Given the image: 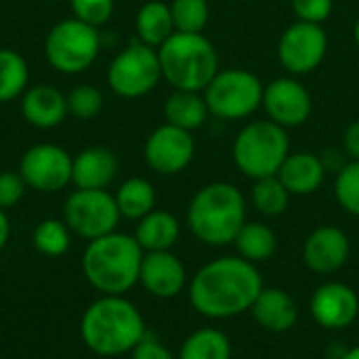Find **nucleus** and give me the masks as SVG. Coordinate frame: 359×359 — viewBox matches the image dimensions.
I'll return each mask as SVG.
<instances>
[{
    "mask_svg": "<svg viewBox=\"0 0 359 359\" xmlns=\"http://www.w3.org/2000/svg\"><path fill=\"white\" fill-rule=\"evenodd\" d=\"M120 219L116 198L107 189H76L63 204L65 225L88 242L116 231Z\"/></svg>",
    "mask_w": 359,
    "mask_h": 359,
    "instance_id": "9d476101",
    "label": "nucleus"
},
{
    "mask_svg": "<svg viewBox=\"0 0 359 359\" xmlns=\"http://www.w3.org/2000/svg\"><path fill=\"white\" fill-rule=\"evenodd\" d=\"M231 341L223 330L198 328L181 343L177 359H231Z\"/></svg>",
    "mask_w": 359,
    "mask_h": 359,
    "instance_id": "bb28decb",
    "label": "nucleus"
},
{
    "mask_svg": "<svg viewBox=\"0 0 359 359\" xmlns=\"http://www.w3.org/2000/svg\"><path fill=\"white\" fill-rule=\"evenodd\" d=\"M32 244L44 257H61L69 250L72 231L61 219H44L34 227Z\"/></svg>",
    "mask_w": 359,
    "mask_h": 359,
    "instance_id": "c756f323",
    "label": "nucleus"
},
{
    "mask_svg": "<svg viewBox=\"0 0 359 359\" xmlns=\"http://www.w3.org/2000/svg\"><path fill=\"white\" fill-rule=\"evenodd\" d=\"M29 86V65L13 48H0V103L21 99Z\"/></svg>",
    "mask_w": 359,
    "mask_h": 359,
    "instance_id": "cd10ccee",
    "label": "nucleus"
},
{
    "mask_svg": "<svg viewBox=\"0 0 359 359\" xmlns=\"http://www.w3.org/2000/svg\"><path fill=\"white\" fill-rule=\"evenodd\" d=\"M194 156H196L194 135L166 122L149 133L143 147L145 164L154 172L164 177L183 172L191 164Z\"/></svg>",
    "mask_w": 359,
    "mask_h": 359,
    "instance_id": "ddd939ff",
    "label": "nucleus"
},
{
    "mask_svg": "<svg viewBox=\"0 0 359 359\" xmlns=\"http://www.w3.org/2000/svg\"><path fill=\"white\" fill-rule=\"evenodd\" d=\"M147 334L137 305L120 294H103L93 301L80 320L82 343L101 358L130 353Z\"/></svg>",
    "mask_w": 359,
    "mask_h": 359,
    "instance_id": "f03ea898",
    "label": "nucleus"
},
{
    "mask_svg": "<svg viewBox=\"0 0 359 359\" xmlns=\"http://www.w3.org/2000/svg\"><path fill=\"white\" fill-rule=\"evenodd\" d=\"M189 231L208 246L233 244L246 223V198L233 185L215 181L200 187L187 206Z\"/></svg>",
    "mask_w": 359,
    "mask_h": 359,
    "instance_id": "20e7f679",
    "label": "nucleus"
},
{
    "mask_svg": "<svg viewBox=\"0 0 359 359\" xmlns=\"http://www.w3.org/2000/svg\"><path fill=\"white\" fill-rule=\"evenodd\" d=\"M19 109L23 120L40 130H50L63 124L67 114V97L50 84H32L21 95Z\"/></svg>",
    "mask_w": 359,
    "mask_h": 359,
    "instance_id": "a211bd4d",
    "label": "nucleus"
},
{
    "mask_svg": "<svg viewBox=\"0 0 359 359\" xmlns=\"http://www.w3.org/2000/svg\"><path fill=\"white\" fill-rule=\"evenodd\" d=\"M74 158L57 143H36L19 160V175L25 185L40 194H57L72 183Z\"/></svg>",
    "mask_w": 359,
    "mask_h": 359,
    "instance_id": "9b49d317",
    "label": "nucleus"
},
{
    "mask_svg": "<svg viewBox=\"0 0 359 359\" xmlns=\"http://www.w3.org/2000/svg\"><path fill=\"white\" fill-rule=\"evenodd\" d=\"M210 111L202 93L194 90H172L164 101V118L166 124L194 133L202 128L208 120Z\"/></svg>",
    "mask_w": 359,
    "mask_h": 359,
    "instance_id": "5701e85b",
    "label": "nucleus"
},
{
    "mask_svg": "<svg viewBox=\"0 0 359 359\" xmlns=\"http://www.w3.org/2000/svg\"><path fill=\"white\" fill-rule=\"evenodd\" d=\"M179 236H181V223L168 210L154 208L149 215L139 219L135 227V240L139 242L143 252L172 250V246L179 242Z\"/></svg>",
    "mask_w": 359,
    "mask_h": 359,
    "instance_id": "4be33fe9",
    "label": "nucleus"
},
{
    "mask_svg": "<svg viewBox=\"0 0 359 359\" xmlns=\"http://www.w3.org/2000/svg\"><path fill=\"white\" fill-rule=\"evenodd\" d=\"M25 181L23 177L19 175V170H2L0 172V208L6 210V208H13L17 206L23 196H25Z\"/></svg>",
    "mask_w": 359,
    "mask_h": 359,
    "instance_id": "c9c22d12",
    "label": "nucleus"
},
{
    "mask_svg": "<svg viewBox=\"0 0 359 359\" xmlns=\"http://www.w3.org/2000/svg\"><path fill=\"white\" fill-rule=\"evenodd\" d=\"M233 246L238 250V257L261 265L269 261L278 250V236L267 223L259 221H246L240 233L233 240Z\"/></svg>",
    "mask_w": 359,
    "mask_h": 359,
    "instance_id": "393cba45",
    "label": "nucleus"
},
{
    "mask_svg": "<svg viewBox=\"0 0 359 359\" xmlns=\"http://www.w3.org/2000/svg\"><path fill=\"white\" fill-rule=\"evenodd\" d=\"M353 40H355V44H358L359 48V17L355 19V23H353Z\"/></svg>",
    "mask_w": 359,
    "mask_h": 359,
    "instance_id": "a19ab883",
    "label": "nucleus"
},
{
    "mask_svg": "<svg viewBox=\"0 0 359 359\" xmlns=\"http://www.w3.org/2000/svg\"><path fill=\"white\" fill-rule=\"evenodd\" d=\"M8 238H11V221L6 217V210L0 208V252L8 244Z\"/></svg>",
    "mask_w": 359,
    "mask_h": 359,
    "instance_id": "58836bf2",
    "label": "nucleus"
},
{
    "mask_svg": "<svg viewBox=\"0 0 359 359\" xmlns=\"http://www.w3.org/2000/svg\"><path fill=\"white\" fill-rule=\"evenodd\" d=\"M130 359H177L172 355V351L160 343L154 334H145L143 341L130 351Z\"/></svg>",
    "mask_w": 359,
    "mask_h": 359,
    "instance_id": "e433bc0d",
    "label": "nucleus"
},
{
    "mask_svg": "<svg viewBox=\"0 0 359 359\" xmlns=\"http://www.w3.org/2000/svg\"><path fill=\"white\" fill-rule=\"evenodd\" d=\"M101 53V34L97 27L67 17L55 23L44 38V57L48 65L63 76L86 72Z\"/></svg>",
    "mask_w": 359,
    "mask_h": 359,
    "instance_id": "0eeeda50",
    "label": "nucleus"
},
{
    "mask_svg": "<svg viewBox=\"0 0 359 359\" xmlns=\"http://www.w3.org/2000/svg\"><path fill=\"white\" fill-rule=\"evenodd\" d=\"M135 32L139 42L160 48L175 34L170 6L162 0L145 2L135 15Z\"/></svg>",
    "mask_w": 359,
    "mask_h": 359,
    "instance_id": "b1692460",
    "label": "nucleus"
},
{
    "mask_svg": "<svg viewBox=\"0 0 359 359\" xmlns=\"http://www.w3.org/2000/svg\"><path fill=\"white\" fill-rule=\"evenodd\" d=\"M143 255L135 236L111 231L86 244L82 273L97 292L124 297L139 284Z\"/></svg>",
    "mask_w": 359,
    "mask_h": 359,
    "instance_id": "7ed1b4c3",
    "label": "nucleus"
},
{
    "mask_svg": "<svg viewBox=\"0 0 359 359\" xmlns=\"http://www.w3.org/2000/svg\"><path fill=\"white\" fill-rule=\"evenodd\" d=\"M288 154L290 139L286 135V128L267 118L248 122L236 135L231 145L236 168L252 181L278 175Z\"/></svg>",
    "mask_w": 359,
    "mask_h": 359,
    "instance_id": "423d86ee",
    "label": "nucleus"
},
{
    "mask_svg": "<svg viewBox=\"0 0 359 359\" xmlns=\"http://www.w3.org/2000/svg\"><path fill=\"white\" fill-rule=\"evenodd\" d=\"M139 284L156 299L168 301L187 288V271L172 250L145 252L141 261Z\"/></svg>",
    "mask_w": 359,
    "mask_h": 359,
    "instance_id": "f3484780",
    "label": "nucleus"
},
{
    "mask_svg": "<svg viewBox=\"0 0 359 359\" xmlns=\"http://www.w3.org/2000/svg\"><path fill=\"white\" fill-rule=\"evenodd\" d=\"M290 6L297 15V21L322 25L332 15L334 0H290Z\"/></svg>",
    "mask_w": 359,
    "mask_h": 359,
    "instance_id": "f704fd0d",
    "label": "nucleus"
},
{
    "mask_svg": "<svg viewBox=\"0 0 359 359\" xmlns=\"http://www.w3.org/2000/svg\"><path fill=\"white\" fill-rule=\"evenodd\" d=\"M69 8H72V17L99 29L111 21L116 11V0H69Z\"/></svg>",
    "mask_w": 359,
    "mask_h": 359,
    "instance_id": "72a5a7b5",
    "label": "nucleus"
},
{
    "mask_svg": "<svg viewBox=\"0 0 359 359\" xmlns=\"http://www.w3.org/2000/svg\"><path fill=\"white\" fill-rule=\"evenodd\" d=\"M53 2H63V0H53Z\"/></svg>",
    "mask_w": 359,
    "mask_h": 359,
    "instance_id": "79ce46f5",
    "label": "nucleus"
},
{
    "mask_svg": "<svg viewBox=\"0 0 359 359\" xmlns=\"http://www.w3.org/2000/svg\"><path fill=\"white\" fill-rule=\"evenodd\" d=\"M343 149L351 160H359V118L347 126L343 135Z\"/></svg>",
    "mask_w": 359,
    "mask_h": 359,
    "instance_id": "4c0bfd02",
    "label": "nucleus"
},
{
    "mask_svg": "<svg viewBox=\"0 0 359 359\" xmlns=\"http://www.w3.org/2000/svg\"><path fill=\"white\" fill-rule=\"evenodd\" d=\"M265 288L259 267L242 257H219L202 265L187 284L191 307L208 320H231L250 311Z\"/></svg>",
    "mask_w": 359,
    "mask_h": 359,
    "instance_id": "f257e3e1",
    "label": "nucleus"
},
{
    "mask_svg": "<svg viewBox=\"0 0 359 359\" xmlns=\"http://www.w3.org/2000/svg\"><path fill=\"white\" fill-rule=\"evenodd\" d=\"M248 313L263 330L273 334H284L299 322V307L284 288L265 286Z\"/></svg>",
    "mask_w": 359,
    "mask_h": 359,
    "instance_id": "aec40b11",
    "label": "nucleus"
},
{
    "mask_svg": "<svg viewBox=\"0 0 359 359\" xmlns=\"http://www.w3.org/2000/svg\"><path fill=\"white\" fill-rule=\"evenodd\" d=\"M351 255L349 236L337 225L316 227L303 244V261L307 269L320 276H330L343 269Z\"/></svg>",
    "mask_w": 359,
    "mask_h": 359,
    "instance_id": "dca6fc26",
    "label": "nucleus"
},
{
    "mask_svg": "<svg viewBox=\"0 0 359 359\" xmlns=\"http://www.w3.org/2000/svg\"><path fill=\"white\" fill-rule=\"evenodd\" d=\"M105 80L111 93L122 99H139L149 95L162 80L158 48L139 40L130 42L111 59Z\"/></svg>",
    "mask_w": 359,
    "mask_h": 359,
    "instance_id": "1a4fd4ad",
    "label": "nucleus"
},
{
    "mask_svg": "<svg viewBox=\"0 0 359 359\" xmlns=\"http://www.w3.org/2000/svg\"><path fill=\"white\" fill-rule=\"evenodd\" d=\"M170 15L175 23V32L183 34H202L210 19L208 0H172Z\"/></svg>",
    "mask_w": 359,
    "mask_h": 359,
    "instance_id": "7c9ffc66",
    "label": "nucleus"
},
{
    "mask_svg": "<svg viewBox=\"0 0 359 359\" xmlns=\"http://www.w3.org/2000/svg\"><path fill=\"white\" fill-rule=\"evenodd\" d=\"M250 202L259 215L280 217L286 212V208L290 204V191L284 187V183L278 179V175L257 179L250 189Z\"/></svg>",
    "mask_w": 359,
    "mask_h": 359,
    "instance_id": "c85d7f7f",
    "label": "nucleus"
},
{
    "mask_svg": "<svg viewBox=\"0 0 359 359\" xmlns=\"http://www.w3.org/2000/svg\"><path fill=\"white\" fill-rule=\"evenodd\" d=\"M334 198L345 212L359 217V160H349L337 172Z\"/></svg>",
    "mask_w": 359,
    "mask_h": 359,
    "instance_id": "473e14b6",
    "label": "nucleus"
},
{
    "mask_svg": "<svg viewBox=\"0 0 359 359\" xmlns=\"http://www.w3.org/2000/svg\"><path fill=\"white\" fill-rule=\"evenodd\" d=\"M341 359H359V345H355V347H351L345 355Z\"/></svg>",
    "mask_w": 359,
    "mask_h": 359,
    "instance_id": "ea45409f",
    "label": "nucleus"
},
{
    "mask_svg": "<svg viewBox=\"0 0 359 359\" xmlns=\"http://www.w3.org/2000/svg\"><path fill=\"white\" fill-rule=\"evenodd\" d=\"M328 53V36L322 25L294 21L278 42V59L290 76L311 74L322 65Z\"/></svg>",
    "mask_w": 359,
    "mask_h": 359,
    "instance_id": "f8f14e48",
    "label": "nucleus"
},
{
    "mask_svg": "<svg viewBox=\"0 0 359 359\" xmlns=\"http://www.w3.org/2000/svg\"><path fill=\"white\" fill-rule=\"evenodd\" d=\"M261 107L265 109L267 120L282 128H297L311 118L313 99L309 88L294 76H282L265 84Z\"/></svg>",
    "mask_w": 359,
    "mask_h": 359,
    "instance_id": "4468645a",
    "label": "nucleus"
},
{
    "mask_svg": "<svg viewBox=\"0 0 359 359\" xmlns=\"http://www.w3.org/2000/svg\"><path fill=\"white\" fill-rule=\"evenodd\" d=\"M120 217L128 221H139L156 208V187L143 177H130L120 183L114 194Z\"/></svg>",
    "mask_w": 359,
    "mask_h": 359,
    "instance_id": "a878e982",
    "label": "nucleus"
},
{
    "mask_svg": "<svg viewBox=\"0 0 359 359\" xmlns=\"http://www.w3.org/2000/svg\"><path fill=\"white\" fill-rule=\"evenodd\" d=\"M67 114L76 120H93L101 114L105 99L93 84H78L67 95Z\"/></svg>",
    "mask_w": 359,
    "mask_h": 359,
    "instance_id": "2f4dec72",
    "label": "nucleus"
},
{
    "mask_svg": "<svg viewBox=\"0 0 359 359\" xmlns=\"http://www.w3.org/2000/svg\"><path fill=\"white\" fill-rule=\"evenodd\" d=\"M278 179L284 183L290 196H309L322 187L326 179V168L318 154L290 151L278 170Z\"/></svg>",
    "mask_w": 359,
    "mask_h": 359,
    "instance_id": "412c9836",
    "label": "nucleus"
},
{
    "mask_svg": "<svg viewBox=\"0 0 359 359\" xmlns=\"http://www.w3.org/2000/svg\"><path fill=\"white\" fill-rule=\"evenodd\" d=\"M162 80L172 90L202 93L219 72V53L204 34L175 32L158 48Z\"/></svg>",
    "mask_w": 359,
    "mask_h": 359,
    "instance_id": "39448f33",
    "label": "nucleus"
},
{
    "mask_svg": "<svg viewBox=\"0 0 359 359\" xmlns=\"http://www.w3.org/2000/svg\"><path fill=\"white\" fill-rule=\"evenodd\" d=\"M120 170L116 154L105 145H90L74 156L72 183L76 189H107Z\"/></svg>",
    "mask_w": 359,
    "mask_h": 359,
    "instance_id": "6ab92c4d",
    "label": "nucleus"
},
{
    "mask_svg": "<svg viewBox=\"0 0 359 359\" xmlns=\"http://www.w3.org/2000/svg\"><path fill=\"white\" fill-rule=\"evenodd\" d=\"M309 311L324 330H345L359 318L358 292L345 282H324L316 288Z\"/></svg>",
    "mask_w": 359,
    "mask_h": 359,
    "instance_id": "2eb2a0df",
    "label": "nucleus"
},
{
    "mask_svg": "<svg viewBox=\"0 0 359 359\" xmlns=\"http://www.w3.org/2000/svg\"><path fill=\"white\" fill-rule=\"evenodd\" d=\"M265 84L257 74L242 67L219 69L202 90L210 116L227 122L250 118L263 105Z\"/></svg>",
    "mask_w": 359,
    "mask_h": 359,
    "instance_id": "6e6552de",
    "label": "nucleus"
}]
</instances>
